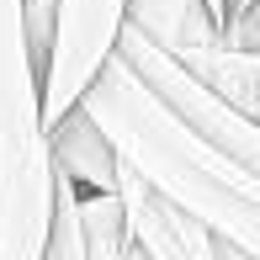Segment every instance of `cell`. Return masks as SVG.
<instances>
[{
	"instance_id": "5",
	"label": "cell",
	"mask_w": 260,
	"mask_h": 260,
	"mask_svg": "<svg viewBox=\"0 0 260 260\" xmlns=\"http://www.w3.org/2000/svg\"><path fill=\"white\" fill-rule=\"evenodd\" d=\"M122 21H127V0H58L53 53H48V75H43L48 127L85 101V90L96 85V75L106 69V58L117 48Z\"/></svg>"
},
{
	"instance_id": "1",
	"label": "cell",
	"mask_w": 260,
	"mask_h": 260,
	"mask_svg": "<svg viewBox=\"0 0 260 260\" xmlns=\"http://www.w3.org/2000/svg\"><path fill=\"white\" fill-rule=\"evenodd\" d=\"M80 106L101 122L117 159L133 175H144L159 197L191 212L212 239L260 260V170L229 159L223 149L202 144L186 122H175L117 53L106 58Z\"/></svg>"
},
{
	"instance_id": "6",
	"label": "cell",
	"mask_w": 260,
	"mask_h": 260,
	"mask_svg": "<svg viewBox=\"0 0 260 260\" xmlns=\"http://www.w3.org/2000/svg\"><path fill=\"white\" fill-rule=\"evenodd\" d=\"M117 197H122L127 223L138 234V250L149 260H218V239L191 212H181L170 197H159L144 175H133L127 165H122V181H117Z\"/></svg>"
},
{
	"instance_id": "12",
	"label": "cell",
	"mask_w": 260,
	"mask_h": 260,
	"mask_svg": "<svg viewBox=\"0 0 260 260\" xmlns=\"http://www.w3.org/2000/svg\"><path fill=\"white\" fill-rule=\"evenodd\" d=\"M133 260H149V255H144V250H138V255H133Z\"/></svg>"
},
{
	"instance_id": "3",
	"label": "cell",
	"mask_w": 260,
	"mask_h": 260,
	"mask_svg": "<svg viewBox=\"0 0 260 260\" xmlns=\"http://www.w3.org/2000/svg\"><path fill=\"white\" fill-rule=\"evenodd\" d=\"M127 27L191 69L223 101L260 117V53H239L207 0H127Z\"/></svg>"
},
{
	"instance_id": "4",
	"label": "cell",
	"mask_w": 260,
	"mask_h": 260,
	"mask_svg": "<svg viewBox=\"0 0 260 260\" xmlns=\"http://www.w3.org/2000/svg\"><path fill=\"white\" fill-rule=\"evenodd\" d=\"M112 53L122 58V64L138 75V85H144L175 122L191 127L202 144H212V149H223L229 159L260 170V117L239 112L234 101H223L212 85H202L191 69H181L165 48H154V43H149L138 27H127V21H122V32H117V48Z\"/></svg>"
},
{
	"instance_id": "8",
	"label": "cell",
	"mask_w": 260,
	"mask_h": 260,
	"mask_svg": "<svg viewBox=\"0 0 260 260\" xmlns=\"http://www.w3.org/2000/svg\"><path fill=\"white\" fill-rule=\"evenodd\" d=\"M80 229H85L90 260H133L138 234L127 223V207L117 191H80Z\"/></svg>"
},
{
	"instance_id": "9",
	"label": "cell",
	"mask_w": 260,
	"mask_h": 260,
	"mask_svg": "<svg viewBox=\"0 0 260 260\" xmlns=\"http://www.w3.org/2000/svg\"><path fill=\"white\" fill-rule=\"evenodd\" d=\"M43 260H90L85 229H80V186L69 175H58V202H53V229H48Z\"/></svg>"
},
{
	"instance_id": "7",
	"label": "cell",
	"mask_w": 260,
	"mask_h": 260,
	"mask_svg": "<svg viewBox=\"0 0 260 260\" xmlns=\"http://www.w3.org/2000/svg\"><path fill=\"white\" fill-rule=\"evenodd\" d=\"M48 144H53L58 175H69L80 191H117L122 159H117L112 138L101 133V122L85 112V106H75V112L58 117V122L48 127Z\"/></svg>"
},
{
	"instance_id": "11",
	"label": "cell",
	"mask_w": 260,
	"mask_h": 260,
	"mask_svg": "<svg viewBox=\"0 0 260 260\" xmlns=\"http://www.w3.org/2000/svg\"><path fill=\"white\" fill-rule=\"evenodd\" d=\"M207 6L218 11V21H223V27H229V6H223V0H207Z\"/></svg>"
},
{
	"instance_id": "10",
	"label": "cell",
	"mask_w": 260,
	"mask_h": 260,
	"mask_svg": "<svg viewBox=\"0 0 260 260\" xmlns=\"http://www.w3.org/2000/svg\"><path fill=\"white\" fill-rule=\"evenodd\" d=\"M218 260H255V255H244V250H234V244L218 239Z\"/></svg>"
},
{
	"instance_id": "2",
	"label": "cell",
	"mask_w": 260,
	"mask_h": 260,
	"mask_svg": "<svg viewBox=\"0 0 260 260\" xmlns=\"http://www.w3.org/2000/svg\"><path fill=\"white\" fill-rule=\"evenodd\" d=\"M58 202V165L43 117L21 0H0V260H43Z\"/></svg>"
}]
</instances>
